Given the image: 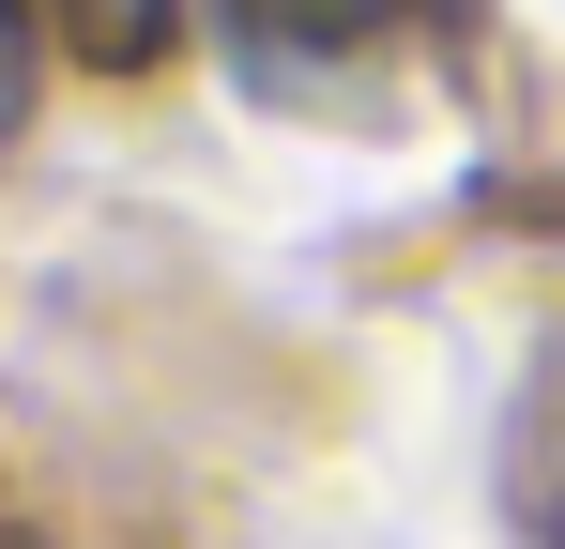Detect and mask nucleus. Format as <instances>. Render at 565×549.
I'll return each instance as SVG.
<instances>
[{
	"label": "nucleus",
	"mask_w": 565,
	"mask_h": 549,
	"mask_svg": "<svg viewBox=\"0 0 565 549\" xmlns=\"http://www.w3.org/2000/svg\"><path fill=\"white\" fill-rule=\"evenodd\" d=\"M153 15H169V0H93V31H107V46H153Z\"/></svg>",
	"instance_id": "obj_3"
},
{
	"label": "nucleus",
	"mask_w": 565,
	"mask_h": 549,
	"mask_svg": "<svg viewBox=\"0 0 565 549\" xmlns=\"http://www.w3.org/2000/svg\"><path fill=\"white\" fill-rule=\"evenodd\" d=\"M31 122V0H0V138Z\"/></svg>",
	"instance_id": "obj_2"
},
{
	"label": "nucleus",
	"mask_w": 565,
	"mask_h": 549,
	"mask_svg": "<svg viewBox=\"0 0 565 549\" xmlns=\"http://www.w3.org/2000/svg\"><path fill=\"white\" fill-rule=\"evenodd\" d=\"M428 15L444 0H214V46L260 92H321V77H352V62H382L397 31H428Z\"/></svg>",
	"instance_id": "obj_1"
}]
</instances>
